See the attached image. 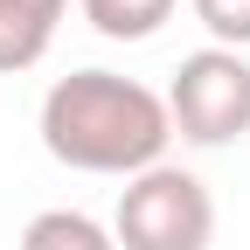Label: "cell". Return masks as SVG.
Returning <instances> with one entry per match:
<instances>
[{
    "mask_svg": "<svg viewBox=\"0 0 250 250\" xmlns=\"http://www.w3.org/2000/svg\"><path fill=\"white\" fill-rule=\"evenodd\" d=\"M167 139H174L167 98L146 90L139 77L70 70V77H56L49 98H42V146H49V160L77 167V174L132 181V174L167 160Z\"/></svg>",
    "mask_w": 250,
    "mask_h": 250,
    "instance_id": "6da1fadb",
    "label": "cell"
},
{
    "mask_svg": "<svg viewBox=\"0 0 250 250\" xmlns=\"http://www.w3.org/2000/svg\"><path fill=\"white\" fill-rule=\"evenodd\" d=\"M118 250H208L215 243V202L202 174H188L174 160L146 167L118 188V215H111Z\"/></svg>",
    "mask_w": 250,
    "mask_h": 250,
    "instance_id": "7a4b0ae2",
    "label": "cell"
},
{
    "mask_svg": "<svg viewBox=\"0 0 250 250\" xmlns=\"http://www.w3.org/2000/svg\"><path fill=\"white\" fill-rule=\"evenodd\" d=\"M167 118L188 146H229L250 132V56L236 49H195L181 56L167 83Z\"/></svg>",
    "mask_w": 250,
    "mask_h": 250,
    "instance_id": "3957f363",
    "label": "cell"
},
{
    "mask_svg": "<svg viewBox=\"0 0 250 250\" xmlns=\"http://www.w3.org/2000/svg\"><path fill=\"white\" fill-rule=\"evenodd\" d=\"M21 250H118V236L83 208H42V215H28Z\"/></svg>",
    "mask_w": 250,
    "mask_h": 250,
    "instance_id": "277c9868",
    "label": "cell"
},
{
    "mask_svg": "<svg viewBox=\"0 0 250 250\" xmlns=\"http://www.w3.org/2000/svg\"><path fill=\"white\" fill-rule=\"evenodd\" d=\"M56 42V21H42L35 7H21V0H0V77H21L35 70Z\"/></svg>",
    "mask_w": 250,
    "mask_h": 250,
    "instance_id": "5b68a950",
    "label": "cell"
},
{
    "mask_svg": "<svg viewBox=\"0 0 250 250\" xmlns=\"http://www.w3.org/2000/svg\"><path fill=\"white\" fill-rule=\"evenodd\" d=\"M167 14H174V0H83V21L104 42H146L167 28Z\"/></svg>",
    "mask_w": 250,
    "mask_h": 250,
    "instance_id": "8992f818",
    "label": "cell"
},
{
    "mask_svg": "<svg viewBox=\"0 0 250 250\" xmlns=\"http://www.w3.org/2000/svg\"><path fill=\"white\" fill-rule=\"evenodd\" d=\"M195 21L215 35V49H250V0H195Z\"/></svg>",
    "mask_w": 250,
    "mask_h": 250,
    "instance_id": "52a82bcc",
    "label": "cell"
},
{
    "mask_svg": "<svg viewBox=\"0 0 250 250\" xmlns=\"http://www.w3.org/2000/svg\"><path fill=\"white\" fill-rule=\"evenodd\" d=\"M21 7H35L42 21H62V7H70V0H21Z\"/></svg>",
    "mask_w": 250,
    "mask_h": 250,
    "instance_id": "ba28073f",
    "label": "cell"
}]
</instances>
